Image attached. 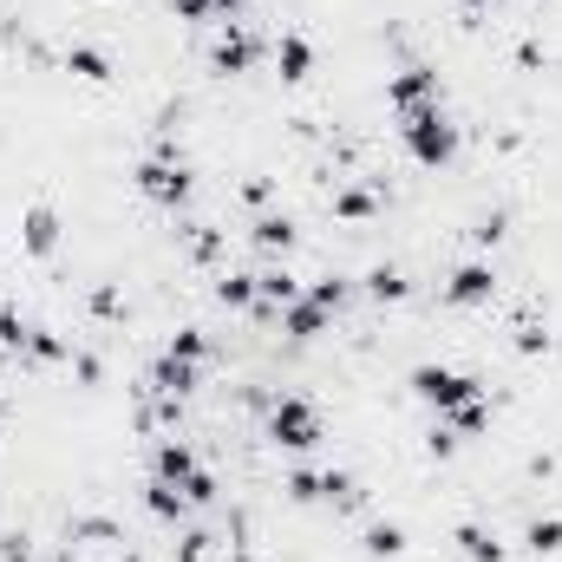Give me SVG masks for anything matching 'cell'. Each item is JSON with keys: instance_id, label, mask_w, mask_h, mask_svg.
Listing matches in <instances>:
<instances>
[{"instance_id": "6da1fadb", "label": "cell", "mask_w": 562, "mask_h": 562, "mask_svg": "<svg viewBox=\"0 0 562 562\" xmlns=\"http://www.w3.org/2000/svg\"><path fill=\"white\" fill-rule=\"evenodd\" d=\"M406 151L426 164V170H439V164H452L458 157V124L439 111V105H426V111H406Z\"/></svg>"}, {"instance_id": "7a4b0ae2", "label": "cell", "mask_w": 562, "mask_h": 562, "mask_svg": "<svg viewBox=\"0 0 562 562\" xmlns=\"http://www.w3.org/2000/svg\"><path fill=\"white\" fill-rule=\"evenodd\" d=\"M412 393L445 419V412H458V406H471V399H485V386L471 380V373H452V367H412Z\"/></svg>"}, {"instance_id": "3957f363", "label": "cell", "mask_w": 562, "mask_h": 562, "mask_svg": "<svg viewBox=\"0 0 562 562\" xmlns=\"http://www.w3.org/2000/svg\"><path fill=\"white\" fill-rule=\"evenodd\" d=\"M268 439L275 445H288V452H314L321 445V419H314V406L308 399H275V412H268Z\"/></svg>"}, {"instance_id": "277c9868", "label": "cell", "mask_w": 562, "mask_h": 562, "mask_svg": "<svg viewBox=\"0 0 562 562\" xmlns=\"http://www.w3.org/2000/svg\"><path fill=\"white\" fill-rule=\"evenodd\" d=\"M386 105L406 118V111H426V105H439V72L432 65H406L393 85H386Z\"/></svg>"}, {"instance_id": "5b68a950", "label": "cell", "mask_w": 562, "mask_h": 562, "mask_svg": "<svg viewBox=\"0 0 562 562\" xmlns=\"http://www.w3.org/2000/svg\"><path fill=\"white\" fill-rule=\"evenodd\" d=\"M137 190H144L151 203H164V210H183V203H190V170H183V164H157V157H151V164L137 170Z\"/></svg>"}, {"instance_id": "8992f818", "label": "cell", "mask_w": 562, "mask_h": 562, "mask_svg": "<svg viewBox=\"0 0 562 562\" xmlns=\"http://www.w3.org/2000/svg\"><path fill=\"white\" fill-rule=\"evenodd\" d=\"M491 295H498V268H491V262H465V268L445 282V301H452V308H485Z\"/></svg>"}, {"instance_id": "52a82bcc", "label": "cell", "mask_w": 562, "mask_h": 562, "mask_svg": "<svg viewBox=\"0 0 562 562\" xmlns=\"http://www.w3.org/2000/svg\"><path fill=\"white\" fill-rule=\"evenodd\" d=\"M20 242H26V255L46 262V255L59 249V210H52V203H33V210L20 216Z\"/></svg>"}, {"instance_id": "ba28073f", "label": "cell", "mask_w": 562, "mask_h": 562, "mask_svg": "<svg viewBox=\"0 0 562 562\" xmlns=\"http://www.w3.org/2000/svg\"><path fill=\"white\" fill-rule=\"evenodd\" d=\"M255 59H262V39H255L249 26H229V33L216 39V72H229V79H236V72H249Z\"/></svg>"}, {"instance_id": "9c48e42d", "label": "cell", "mask_w": 562, "mask_h": 562, "mask_svg": "<svg viewBox=\"0 0 562 562\" xmlns=\"http://www.w3.org/2000/svg\"><path fill=\"white\" fill-rule=\"evenodd\" d=\"M196 471H203V465H196V452H190L183 439H164V445H157V458H151V478H164V485H177V491H183Z\"/></svg>"}, {"instance_id": "30bf717a", "label": "cell", "mask_w": 562, "mask_h": 562, "mask_svg": "<svg viewBox=\"0 0 562 562\" xmlns=\"http://www.w3.org/2000/svg\"><path fill=\"white\" fill-rule=\"evenodd\" d=\"M275 65H282L288 85H301V79L314 72V46H308V33H282V39H275Z\"/></svg>"}, {"instance_id": "8fae6325", "label": "cell", "mask_w": 562, "mask_h": 562, "mask_svg": "<svg viewBox=\"0 0 562 562\" xmlns=\"http://www.w3.org/2000/svg\"><path fill=\"white\" fill-rule=\"evenodd\" d=\"M360 288H367V301H380V308H399V301L412 295V282H406V275H399L393 262H380V268H367V282H360Z\"/></svg>"}, {"instance_id": "7c38bea8", "label": "cell", "mask_w": 562, "mask_h": 562, "mask_svg": "<svg viewBox=\"0 0 562 562\" xmlns=\"http://www.w3.org/2000/svg\"><path fill=\"white\" fill-rule=\"evenodd\" d=\"M327 321H334V314H327V308H314L308 295L282 308V327H288V340H314V334H327Z\"/></svg>"}, {"instance_id": "4fadbf2b", "label": "cell", "mask_w": 562, "mask_h": 562, "mask_svg": "<svg viewBox=\"0 0 562 562\" xmlns=\"http://www.w3.org/2000/svg\"><path fill=\"white\" fill-rule=\"evenodd\" d=\"M144 511H151L157 524H183V517H190V498H183L177 485H164V478H151V485H144Z\"/></svg>"}, {"instance_id": "5bb4252c", "label": "cell", "mask_w": 562, "mask_h": 562, "mask_svg": "<svg viewBox=\"0 0 562 562\" xmlns=\"http://www.w3.org/2000/svg\"><path fill=\"white\" fill-rule=\"evenodd\" d=\"M190 386H196V360H177V354H164V360L151 367V393H177V399H183Z\"/></svg>"}, {"instance_id": "9a60e30c", "label": "cell", "mask_w": 562, "mask_h": 562, "mask_svg": "<svg viewBox=\"0 0 562 562\" xmlns=\"http://www.w3.org/2000/svg\"><path fill=\"white\" fill-rule=\"evenodd\" d=\"M255 301H262V308H275V314H282V308H288V301H301V282H295V275H288V268H268V275H255Z\"/></svg>"}, {"instance_id": "2e32d148", "label": "cell", "mask_w": 562, "mask_h": 562, "mask_svg": "<svg viewBox=\"0 0 562 562\" xmlns=\"http://www.w3.org/2000/svg\"><path fill=\"white\" fill-rule=\"evenodd\" d=\"M249 236H255V249H268V255H288V249H295V236H301V229H295V223H288V216H262V223H255V229H249Z\"/></svg>"}, {"instance_id": "e0dca14e", "label": "cell", "mask_w": 562, "mask_h": 562, "mask_svg": "<svg viewBox=\"0 0 562 562\" xmlns=\"http://www.w3.org/2000/svg\"><path fill=\"white\" fill-rule=\"evenodd\" d=\"M20 360H39V367H52V360H72V347H65L52 327H26V347H20Z\"/></svg>"}, {"instance_id": "ac0fdd59", "label": "cell", "mask_w": 562, "mask_h": 562, "mask_svg": "<svg viewBox=\"0 0 562 562\" xmlns=\"http://www.w3.org/2000/svg\"><path fill=\"white\" fill-rule=\"evenodd\" d=\"M458 550L471 562H504V543H498L485 524H458Z\"/></svg>"}, {"instance_id": "d6986e66", "label": "cell", "mask_w": 562, "mask_h": 562, "mask_svg": "<svg viewBox=\"0 0 562 562\" xmlns=\"http://www.w3.org/2000/svg\"><path fill=\"white\" fill-rule=\"evenodd\" d=\"M367 557L373 562L406 557V530H399V524H367Z\"/></svg>"}, {"instance_id": "ffe728a7", "label": "cell", "mask_w": 562, "mask_h": 562, "mask_svg": "<svg viewBox=\"0 0 562 562\" xmlns=\"http://www.w3.org/2000/svg\"><path fill=\"white\" fill-rule=\"evenodd\" d=\"M65 72H79V79L105 85V79H111V59H105L98 46H72V52H65Z\"/></svg>"}, {"instance_id": "44dd1931", "label": "cell", "mask_w": 562, "mask_h": 562, "mask_svg": "<svg viewBox=\"0 0 562 562\" xmlns=\"http://www.w3.org/2000/svg\"><path fill=\"white\" fill-rule=\"evenodd\" d=\"M72 543H92V550H111V543H124V530H118L111 517H79V524H72Z\"/></svg>"}, {"instance_id": "7402d4cb", "label": "cell", "mask_w": 562, "mask_h": 562, "mask_svg": "<svg viewBox=\"0 0 562 562\" xmlns=\"http://www.w3.org/2000/svg\"><path fill=\"white\" fill-rule=\"evenodd\" d=\"M445 426H452L458 439H478V432H491V406H485V399H471V406L445 412Z\"/></svg>"}, {"instance_id": "603a6c76", "label": "cell", "mask_w": 562, "mask_h": 562, "mask_svg": "<svg viewBox=\"0 0 562 562\" xmlns=\"http://www.w3.org/2000/svg\"><path fill=\"white\" fill-rule=\"evenodd\" d=\"M321 504H334V511H354V504H360V485H354L347 471H321Z\"/></svg>"}, {"instance_id": "cb8c5ba5", "label": "cell", "mask_w": 562, "mask_h": 562, "mask_svg": "<svg viewBox=\"0 0 562 562\" xmlns=\"http://www.w3.org/2000/svg\"><path fill=\"white\" fill-rule=\"evenodd\" d=\"M334 216L367 223V216H380V196H367V190H334Z\"/></svg>"}, {"instance_id": "d4e9b609", "label": "cell", "mask_w": 562, "mask_h": 562, "mask_svg": "<svg viewBox=\"0 0 562 562\" xmlns=\"http://www.w3.org/2000/svg\"><path fill=\"white\" fill-rule=\"evenodd\" d=\"M216 301H223V308H249V314H255V275H223V282H216Z\"/></svg>"}, {"instance_id": "484cf974", "label": "cell", "mask_w": 562, "mask_h": 562, "mask_svg": "<svg viewBox=\"0 0 562 562\" xmlns=\"http://www.w3.org/2000/svg\"><path fill=\"white\" fill-rule=\"evenodd\" d=\"M524 543H530L537 557H557L562 550V517H537V524L524 530Z\"/></svg>"}, {"instance_id": "4316f807", "label": "cell", "mask_w": 562, "mask_h": 562, "mask_svg": "<svg viewBox=\"0 0 562 562\" xmlns=\"http://www.w3.org/2000/svg\"><path fill=\"white\" fill-rule=\"evenodd\" d=\"M347 295H354V288H347L340 275H327V282H308V301H314V308H327V314H340V308H347Z\"/></svg>"}, {"instance_id": "83f0119b", "label": "cell", "mask_w": 562, "mask_h": 562, "mask_svg": "<svg viewBox=\"0 0 562 562\" xmlns=\"http://www.w3.org/2000/svg\"><path fill=\"white\" fill-rule=\"evenodd\" d=\"M170 354H177V360H210V334H203V327H177V334H170Z\"/></svg>"}, {"instance_id": "f1b7e54d", "label": "cell", "mask_w": 562, "mask_h": 562, "mask_svg": "<svg viewBox=\"0 0 562 562\" xmlns=\"http://www.w3.org/2000/svg\"><path fill=\"white\" fill-rule=\"evenodd\" d=\"M517 354H550V327L543 321H517Z\"/></svg>"}, {"instance_id": "f546056e", "label": "cell", "mask_w": 562, "mask_h": 562, "mask_svg": "<svg viewBox=\"0 0 562 562\" xmlns=\"http://www.w3.org/2000/svg\"><path fill=\"white\" fill-rule=\"evenodd\" d=\"M288 504H321V471H295L288 478Z\"/></svg>"}, {"instance_id": "4dcf8cb0", "label": "cell", "mask_w": 562, "mask_h": 562, "mask_svg": "<svg viewBox=\"0 0 562 562\" xmlns=\"http://www.w3.org/2000/svg\"><path fill=\"white\" fill-rule=\"evenodd\" d=\"M190 255H196V262H216V255H223V236L196 223V229H190Z\"/></svg>"}, {"instance_id": "1f68e13d", "label": "cell", "mask_w": 562, "mask_h": 562, "mask_svg": "<svg viewBox=\"0 0 562 562\" xmlns=\"http://www.w3.org/2000/svg\"><path fill=\"white\" fill-rule=\"evenodd\" d=\"M85 308H92L98 321H118V314H124V308H118V288H105V282H98V288L85 295Z\"/></svg>"}, {"instance_id": "d6a6232c", "label": "cell", "mask_w": 562, "mask_h": 562, "mask_svg": "<svg viewBox=\"0 0 562 562\" xmlns=\"http://www.w3.org/2000/svg\"><path fill=\"white\" fill-rule=\"evenodd\" d=\"M471 242H485V249H491V242H504V210L478 216V223H471Z\"/></svg>"}, {"instance_id": "836d02e7", "label": "cell", "mask_w": 562, "mask_h": 562, "mask_svg": "<svg viewBox=\"0 0 562 562\" xmlns=\"http://www.w3.org/2000/svg\"><path fill=\"white\" fill-rule=\"evenodd\" d=\"M458 445H465V439H458V432H452L445 419H439V426H432V439H426V452H432V458H452Z\"/></svg>"}, {"instance_id": "e575fe53", "label": "cell", "mask_w": 562, "mask_h": 562, "mask_svg": "<svg viewBox=\"0 0 562 562\" xmlns=\"http://www.w3.org/2000/svg\"><path fill=\"white\" fill-rule=\"evenodd\" d=\"M183 498H190V511H203V504H216V478H210V471H196V478L183 485Z\"/></svg>"}, {"instance_id": "d590c367", "label": "cell", "mask_w": 562, "mask_h": 562, "mask_svg": "<svg viewBox=\"0 0 562 562\" xmlns=\"http://www.w3.org/2000/svg\"><path fill=\"white\" fill-rule=\"evenodd\" d=\"M177 562H210V537H203V530H183V543H177Z\"/></svg>"}, {"instance_id": "8d00e7d4", "label": "cell", "mask_w": 562, "mask_h": 562, "mask_svg": "<svg viewBox=\"0 0 562 562\" xmlns=\"http://www.w3.org/2000/svg\"><path fill=\"white\" fill-rule=\"evenodd\" d=\"M72 373H79L85 386H98V380H105V367H98V354H72Z\"/></svg>"}, {"instance_id": "74e56055", "label": "cell", "mask_w": 562, "mask_h": 562, "mask_svg": "<svg viewBox=\"0 0 562 562\" xmlns=\"http://www.w3.org/2000/svg\"><path fill=\"white\" fill-rule=\"evenodd\" d=\"M0 562H33V543H26V537H20V530H13V537H7V543H0Z\"/></svg>"}, {"instance_id": "f35d334b", "label": "cell", "mask_w": 562, "mask_h": 562, "mask_svg": "<svg viewBox=\"0 0 562 562\" xmlns=\"http://www.w3.org/2000/svg\"><path fill=\"white\" fill-rule=\"evenodd\" d=\"M229 562H255V550H249V543L236 537V550H229Z\"/></svg>"}, {"instance_id": "ab89813d", "label": "cell", "mask_w": 562, "mask_h": 562, "mask_svg": "<svg viewBox=\"0 0 562 562\" xmlns=\"http://www.w3.org/2000/svg\"><path fill=\"white\" fill-rule=\"evenodd\" d=\"M478 7H491V0H465V13H478Z\"/></svg>"}, {"instance_id": "60d3db41", "label": "cell", "mask_w": 562, "mask_h": 562, "mask_svg": "<svg viewBox=\"0 0 562 562\" xmlns=\"http://www.w3.org/2000/svg\"><path fill=\"white\" fill-rule=\"evenodd\" d=\"M0 419H7V399H0Z\"/></svg>"}]
</instances>
